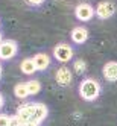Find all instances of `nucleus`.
<instances>
[{
	"mask_svg": "<svg viewBox=\"0 0 117 126\" xmlns=\"http://www.w3.org/2000/svg\"><path fill=\"white\" fill-rule=\"evenodd\" d=\"M79 93L85 100H94V99L99 96L100 93V87L96 80L93 79H85L82 84H81V88H79Z\"/></svg>",
	"mask_w": 117,
	"mask_h": 126,
	"instance_id": "nucleus-1",
	"label": "nucleus"
},
{
	"mask_svg": "<svg viewBox=\"0 0 117 126\" xmlns=\"http://www.w3.org/2000/svg\"><path fill=\"white\" fill-rule=\"evenodd\" d=\"M33 110H35V103L32 105H23L18 108L17 111V119H18L20 125H28V123H32V117H33Z\"/></svg>",
	"mask_w": 117,
	"mask_h": 126,
	"instance_id": "nucleus-2",
	"label": "nucleus"
},
{
	"mask_svg": "<svg viewBox=\"0 0 117 126\" xmlns=\"http://www.w3.org/2000/svg\"><path fill=\"white\" fill-rule=\"evenodd\" d=\"M53 55H55V58L61 62H67L71 59V56H73V50H71L70 46H67V44H58V46L55 47V50H53Z\"/></svg>",
	"mask_w": 117,
	"mask_h": 126,
	"instance_id": "nucleus-3",
	"label": "nucleus"
},
{
	"mask_svg": "<svg viewBox=\"0 0 117 126\" xmlns=\"http://www.w3.org/2000/svg\"><path fill=\"white\" fill-rule=\"evenodd\" d=\"M17 52V46L14 41H5L0 44V58L2 59H11Z\"/></svg>",
	"mask_w": 117,
	"mask_h": 126,
	"instance_id": "nucleus-4",
	"label": "nucleus"
},
{
	"mask_svg": "<svg viewBox=\"0 0 117 126\" xmlns=\"http://www.w3.org/2000/svg\"><path fill=\"white\" fill-rule=\"evenodd\" d=\"M114 11H116V8L111 2H102L97 6V15L100 17V18H110L114 14Z\"/></svg>",
	"mask_w": 117,
	"mask_h": 126,
	"instance_id": "nucleus-5",
	"label": "nucleus"
},
{
	"mask_svg": "<svg viewBox=\"0 0 117 126\" xmlns=\"http://www.w3.org/2000/svg\"><path fill=\"white\" fill-rule=\"evenodd\" d=\"M56 82L62 87H67L70 82H71V73L67 67H61L58 71H56Z\"/></svg>",
	"mask_w": 117,
	"mask_h": 126,
	"instance_id": "nucleus-6",
	"label": "nucleus"
},
{
	"mask_svg": "<svg viewBox=\"0 0 117 126\" xmlns=\"http://www.w3.org/2000/svg\"><path fill=\"white\" fill-rule=\"evenodd\" d=\"M47 115V108L43 103H35V110H33V117H32V123H41Z\"/></svg>",
	"mask_w": 117,
	"mask_h": 126,
	"instance_id": "nucleus-7",
	"label": "nucleus"
},
{
	"mask_svg": "<svg viewBox=\"0 0 117 126\" xmlns=\"http://www.w3.org/2000/svg\"><path fill=\"white\" fill-rule=\"evenodd\" d=\"M76 17L82 21H87L93 17V9L90 5H79L76 8Z\"/></svg>",
	"mask_w": 117,
	"mask_h": 126,
	"instance_id": "nucleus-8",
	"label": "nucleus"
},
{
	"mask_svg": "<svg viewBox=\"0 0 117 126\" xmlns=\"http://www.w3.org/2000/svg\"><path fill=\"white\" fill-rule=\"evenodd\" d=\"M33 62H35V67L37 70H46L50 64V59L46 53H38V55L33 56Z\"/></svg>",
	"mask_w": 117,
	"mask_h": 126,
	"instance_id": "nucleus-9",
	"label": "nucleus"
},
{
	"mask_svg": "<svg viewBox=\"0 0 117 126\" xmlns=\"http://www.w3.org/2000/svg\"><path fill=\"white\" fill-rule=\"evenodd\" d=\"M103 76L108 80H117V62H108L103 67Z\"/></svg>",
	"mask_w": 117,
	"mask_h": 126,
	"instance_id": "nucleus-10",
	"label": "nucleus"
},
{
	"mask_svg": "<svg viewBox=\"0 0 117 126\" xmlns=\"http://www.w3.org/2000/svg\"><path fill=\"white\" fill-rule=\"evenodd\" d=\"M87 38H88V32H87L85 28H76L71 32V40L78 44H82Z\"/></svg>",
	"mask_w": 117,
	"mask_h": 126,
	"instance_id": "nucleus-11",
	"label": "nucleus"
},
{
	"mask_svg": "<svg viewBox=\"0 0 117 126\" xmlns=\"http://www.w3.org/2000/svg\"><path fill=\"white\" fill-rule=\"evenodd\" d=\"M21 71L24 75H32L37 71V67H35V62L33 59H24L21 62Z\"/></svg>",
	"mask_w": 117,
	"mask_h": 126,
	"instance_id": "nucleus-12",
	"label": "nucleus"
},
{
	"mask_svg": "<svg viewBox=\"0 0 117 126\" xmlns=\"http://www.w3.org/2000/svg\"><path fill=\"white\" fill-rule=\"evenodd\" d=\"M14 93H15V96L18 97V99H24V97L29 96V91H28V87H26V84H18V85H15Z\"/></svg>",
	"mask_w": 117,
	"mask_h": 126,
	"instance_id": "nucleus-13",
	"label": "nucleus"
},
{
	"mask_svg": "<svg viewBox=\"0 0 117 126\" xmlns=\"http://www.w3.org/2000/svg\"><path fill=\"white\" fill-rule=\"evenodd\" d=\"M26 87H28L29 94H37L40 90H41V85H40L38 80H29V82L26 84Z\"/></svg>",
	"mask_w": 117,
	"mask_h": 126,
	"instance_id": "nucleus-14",
	"label": "nucleus"
},
{
	"mask_svg": "<svg viewBox=\"0 0 117 126\" xmlns=\"http://www.w3.org/2000/svg\"><path fill=\"white\" fill-rule=\"evenodd\" d=\"M75 70H76V73H84L85 71V62L82 59H79L75 62Z\"/></svg>",
	"mask_w": 117,
	"mask_h": 126,
	"instance_id": "nucleus-15",
	"label": "nucleus"
},
{
	"mask_svg": "<svg viewBox=\"0 0 117 126\" xmlns=\"http://www.w3.org/2000/svg\"><path fill=\"white\" fill-rule=\"evenodd\" d=\"M9 122H11V117L8 115H0V126H9Z\"/></svg>",
	"mask_w": 117,
	"mask_h": 126,
	"instance_id": "nucleus-16",
	"label": "nucleus"
},
{
	"mask_svg": "<svg viewBox=\"0 0 117 126\" xmlns=\"http://www.w3.org/2000/svg\"><path fill=\"white\" fill-rule=\"evenodd\" d=\"M28 2H31V3H33V5H40L43 0H28Z\"/></svg>",
	"mask_w": 117,
	"mask_h": 126,
	"instance_id": "nucleus-17",
	"label": "nucleus"
},
{
	"mask_svg": "<svg viewBox=\"0 0 117 126\" xmlns=\"http://www.w3.org/2000/svg\"><path fill=\"white\" fill-rule=\"evenodd\" d=\"M23 126H38L37 123H28V125H23Z\"/></svg>",
	"mask_w": 117,
	"mask_h": 126,
	"instance_id": "nucleus-18",
	"label": "nucleus"
},
{
	"mask_svg": "<svg viewBox=\"0 0 117 126\" xmlns=\"http://www.w3.org/2000/svg\"><path fill=\"white\" fill-rule=\"evenodd\" d=\"M2 105H3V97H2V94H0V108H2Z\"/></svg>",
	"mask_w": 117,
	"mask_h": 126,
	"instance_id": "nucleus-19",
	"label": "nucleus"
},
{
	"mask_svg": "<svg viewBox=\"0 0 117 126\" xmlns=\"http://www.w3.org/2000/svg\"><path fill=\"white\" fill-rule=\"evenodd\" d=\"M0 44H2V37H0Z\"/></svg>",
	"mask_w": 117,
	"mask_h": 126,
	"instance_id": "nucleus-20",
	"label": "nucleus"
},
{
	"mask_svg": "<svg viewBox=\"0 0 117 126\" xmlns=\"http://www.w3.org/2000/svg\"><path fill=\"white\" fill-rule=\"evenodd\" d=\"M0 70H2V68H0Z\"/></svg>",
	"mask_w": 117,
	"mask_h": 126,
	"instance_id": "nucleus-21",
	"label": "nucleus"
}]
</instances>
